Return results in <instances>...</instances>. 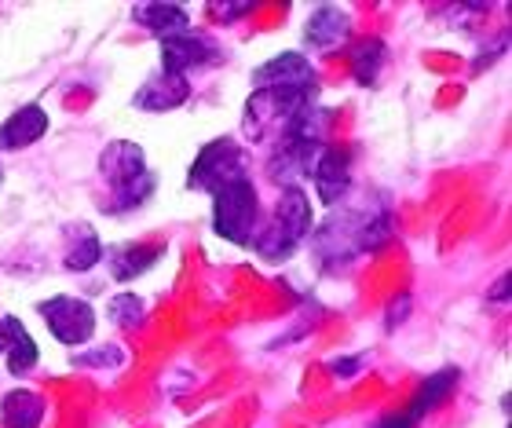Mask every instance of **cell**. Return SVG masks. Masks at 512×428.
I'll list each match as a JSON object with an SVG mask.
<instances>
[{
    "label": "cell",
    "mask_w": 512,
    "mask_h": 428,
    "mask_svg": "<svg viewBox=\"0 0 512 428\" xmlns=\"http://www.w3.org/2000/svg\"><path fill=\"white\" fill-rule=\"evenodd\" d=\"M311 231V202L308 194L300 191V187H286L282 198H278V209H275V220L264 227V231H256L253 242L249 246L267 260H282L289 257L293 249L304 242V235Z\"/></svg>",
    "instance_id": "obj_1"
},
{
    "label": "cell",
    "mask_w": 512,
    "mask_h": 428,
    "mask_svg": "<svg viewBox=\"0 0 512 428\" xmlns=\"http://www.w3.org/2000/svg\"><path fill=\"white\" fill-rule=\"evenodd\" d=\"M99 172H103V180L118 194V205H114V209H136V205L147 202L150 191H154V176L147 172L143 150L128 140L110 143V147L99 154Z\"/></svg>",
    "instance_id": "obj_2"
},
{
    "label": "cell",
    "mask_w": 512,
    "mask_h": 428,
    "mask_svg": "<svg viewBox=\"0 0 512 428\" xmlns=\"http://www.w3.org/2000/svg\"><path fill=\"white\" fill-rule=\"evenodd\" d=\"M256 92H267L275 96L278 103H308V99L319 96V77H315V66L304 59V55L289 52V55H275L271 63H264L253 74Z\"/></svg>",
    "instance_id": "obj_3"
},
{
    "label": "cell",
    "mask_w": 512,
    "mask_h": 428,
    "mask_svg": "<svg viewBox=\"0 0 512 428\" xmlns=\"http://www.w3.org/2000/svg\"><path fill=\"white\" fill-rule=\"evenodd\" d=\"M213 227L216 235L235 242V246H249L256 235V220H260V202H256V187L249 180L227 183L224 191L213 194Z\"/></svg>",
    "instance_id": "obj_4"
},
{
    "label": "cell",
    "mask_w": 512,
    "mask_h": 428,
    "mask_svg": "<svg viewBox=\"0 0 512 428\" xmlns=\"http://www.w3.org/2000/svg\"><path fill=\"white\" fill-rule=\"evenodd\" d=\"M249 180L246 172V154L235 140H213L209 147L198 154V161L191 165V176H187V187H198V191H224L227 183Z\"/></svg>",
    "instance_id": "obj_5"
},
{
    "label": "cell",
    "mask_w": 512,
    "mask_h": 428,
    "mask_svg": "<svg viewBox=\"0 0 512 428\" xmlns=\"http://www.w3.org/2000/svg\"><path fill=\"white\" fill-rule=\"evenodd\" d=\"M41 315L48 322V330L55 333V341L63 344H85L96 333V311H92L88 300L52 297L41 304Z\"/></svg>",
    "instance_id": "obj_6"
},
{
    "label": "cell",
    "mask_w": 512,
    "mask_h": 428,
    "mask_svg": "<svg viewBox=\"0 0 512 428\" xmlns=\"http://www.w3.org/2000/svg\"><path fill=\"white\" fill-rule=\"evenodd\" d=\"M220 59V48H216L209 37H198V33H176V37H165L161 41V70L169 74H187L194 66H209Z\"/></svg>",
    "instance_id": "obj_7"
},
{
    "label": "cell",
    "mask_w": 512,
    "mask_h": 428,
    "mask_svg": "<svg viewBox=\"0 0 512 428\" xmlns=\"http://www.w3.org/2000/svg\"><path fill=\"white\" fill-rule=\"evenodd\" d=\"M308 176L315 180V191H319L322 205H337L348 191V154L337 147H322L311 161Z\"/></svg>",
    "instance_id": "obj_8"
},
{
    "label": "cell",
    "mask_w": 512,
    "mask_h": 428,
    "mask_svg": "<svg viewBox=\"0 0 512 428\" xmlns=\"http://www.w3.org/2000/svg\"><path fill=\"white\" fill-rule=\"evenodd\" d=\"M187 96H191V85H187V77L180 74H169V70H161V74H154L147 81V85L136 92V107L139 110H154V114H161V110H176L187 103Z\"/></svg>",
    "instance_id": "obj_9"
},
{
    "label": "cell",
    "mask_w": 512,
    "mask_h": 428,
    "mask_svg": "<svg viewBox=\"0 0 512 428\" xmlns=\"http://www.w3.org/2000/svg\"><path fill=\"white\" fill-rule=\"evenodd\" d=\"M48 132V114H44L37 103L30 107H19L4 125H0V150H19L37 143Z\"/></svg>",
    "instance_id": "obj_10"
},
{
    "label": "cell",
    "mask_w": 512,
    "mask_h": 428,
    "mask_svg": "<svg viewBox=\"0 0 512 428\" xmlns=\"http://www.w3.org/2000/svg\"><path fill=\"white\" fill-rule=\"evenodd\" d=\"M139 26H147L150 33H158L161 41L165 37H176V33H187L191 19H187V8L183 4H139L132 8Z\"/></svg>",
    "instance_id": "obj_11"
},
{
    "label": "cell",
    "mask_w": 512,
    "mask_h": 428,
    "mask_svg": "<svg viewBox=\"0 0 512 428\" xmlns=\"http://www.w3.org/2000/svg\"><path fill=\"white\" fill-rule=\"evenodd\" d=\"M44 418V399L30 388H15L0 403V421L4 428H37Z\"/></svg>",
    "instance_id": "obj_12"
},
{
    "label": "cell",
    "mask_w": 512,
    "mask_h": 428,
    "mask_svg": "<svg viewBox=\"0 0 512 428\" xmlns=\"http://www.w3.org/2000/svg\"><path fill=\"white\" fill-rule=\"evenodd\" d=\"M161 246H114L110 249V271L118 282H132L136 275L154 268V260L161 257Z\"/></svg>",
    "instance_id": "obj_13"
},
{
    "label": "cell",
    "mask_w": 512,
    "mask_h": 428,
    "mask_svg": "<svg viewBox=\"0 0 512 428\" xmlns=\"http://www.w3.org/2000/svg\"><path fill=\"white\" fill-rule=\"evenodd\" d=\"M4 326V352H8V370L11 374H26L37 363V344H33L30 330L19 319H0Z\"/></svg>",
    "instance_id": "obj_14"
},
{
    "label": "cell",
    "mask_w": 512,
    "mask_h": 428,
    "mask_svg": "<svg viewBox=\"0 0 512 428\" xmlns=\"http://www.w3.org/2000/svg\"><path fill=\"white\" fill-rule=\"evenodd\" d=\"M96 260H103V246H99L96 231H92L88 224L70 227V235H66V268L88 271Z\"/></svg>",
    "instance_id": "obj_15"
},
{
    "label": "cell",
    "mask_w": 512,
    "mask_h": 428,
    "mask_svg": "<svg viewBox=\"0 0 512 428\" xmlns=\"http://www.w3.org/2000/svg\"><path fill=\"white\" fill-rule=\"evenodd\" d=\"M454 385H458V370H450V366H447V370H439L436 377H428L425 385L417 388V396H414V403H410V410H406V414H410L414 421H421L428 410H436L439 403L454 392Z\"/></svg>",
    "instance_id": "obj_16"
},
{
    "label": "cell",
    "mask_w": 512,
    "mask_h": 428,
    "mask_svg": "<svg viewBox=\"0 0 512 428\" xmlns=\"http://www.w3.org/2000/svg\"><path fill=\"white\" fill-rule=\"evenodd\" d=\"M344 33H348V15L341 8H333V4L319 8L308 22V41L315 48H333L337 41H344Z\"/></svg>",
    "instance_id": "obj_17"
},
{
    "label": "cell",
    "mask_w": 512,
    "mask_h": 428,
    "mask_svg": "<svg viewBox=\"0 0 512 428\" xmlns=\"http://www.w3.org/2000/svg\"><path fill=\"white\" fill-rule=\"evenodd\" d=\"M143 311H147V304L136 293H118V297L110 300V319L121 330H136L139 322H143Z\"/></svg>",
    "instance_id": "obj_18"
},
{
    "label": "cell",
    "mask_w": 512,
    "mask_h": 428,
    "mask_svg": "<svg viewBox=\"0 0 512 428\" xmlns=\"http://www.w3.org/2000/svg\"><path fill=\"white\" fill-rule=\"evenodd\" d=\"M384 63V44L381 41H366L359 52H355V77L363 81V85H374L377 70Z\"/></svg>",
    "instance_id": "obj_19"
},
{
    "label": "cell",
    "mask_w": 512,
    "mask_h": 428,
    "mask_svg": "<svg viewBox=\"0 0 512 428\" xmlns=\"http://www.w3.org/2000/svg\"><path fill=\"white\" fill-rule=\"evenodd\" d=\"M77 363H121L118 352H99V355H77Z\"/></svg>",
    "instance_id": "obj_20"
},
{
    "label": "cell",
    "mask_w": 512,
    "mask_h": 428,
    "mask_svg": "<svg viewBox=\"0 0 512 428\" xmlns=\"http://www.w3.org/2000/svg\"><path fill=\"white\" fill-rule=\"evenodd\" d=\"M417 421L410 418V414H392V418H384L381 428H414Z\"/></svg>",
    "instance_id": "obj_21"
},
{
    "label": "cell",
    "mask_w": 512,
    "mask_h": 428,
    "mask_svg": "<svg viewBox=\"0 0 512 428\" xmlns=\"http://www.w3.org/2000/svg\"><path fill=\"white\" fill-rule=\"evenodd\" d=\"M216 15H227V19H235V15H246L249 4H213Z\"/></svg>",
    "instance_id": "obj_22"
},
{
    "label": "cell",
    "mask_w": 512,
    "mask_h": 428,
    "mask_svg": "<svg viewBox=\"0 0 512 428\" xmlns=\"http://www.w3.org/2000/svg\"><path fill=\"white\" fill-rule=\"evenodd\" d=\"M330 370H333V374H355V370H359V359H348V363H341V359H337Z\"/></svg>",
    "instance_id": "obj_23"
},
{
    "label": "cell",
    "mask_w": 512,
    "mask_h": 428,
    "mask_svg": "<svg viewBox=\"0 0 512 428\" xmlns=\"http://www.w3.org/2000/svg\"><path fill=\"white\" fill-rule=\"evenodd\" d=\"M491 297L494 300H509V275H502V279H498V286H494Z\"/></svg>",
    "instance_id": "obj_24"
},
{
    "label": "cell",
    "mask_w": 512,
    "mask_h": 428,
    "mask_svg": "<svg viewBox=\"0 0 512 428\" xmlns=\"http://www.w3.org/2000/svg\"><path fill=\"white\" fill-rule=\"evenodd\" d=\"M0 352H4V326H0Z\"/></svg>",
    "instance_id": "obj_25"
}]
</instances>
